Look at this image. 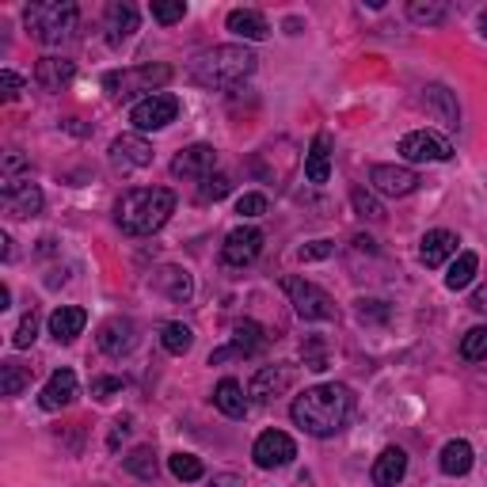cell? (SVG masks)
<instances>
[{"label":"cell","instance_id":"cell-39","mask_svg":"<svg viewBox=\"0 0 487 487\" xmlns=\"http://www.w3.org/2000/svg\"><path fill=\"white\" fill-rule=\"evenodd\" d=\"M187 15L183 0H153V20L156 23H179Z\"/></svg>","mask_w":487,"mask_h":487},{"label":"cell","instance_id":"cell-6","mask_svg":"<svg viewBox=\"0 0 487 487\" xmlns=\"http://www.w3.org/2000/svg\"><path fill=\"white\" fill-rule=\"evenodd\" d=\"M282 290L301 320H335V301H332V294H323L320 286L290 275V278H282Z\"/></svg>","mask_w":487,"mask_h":487},{"label":"cell","instance_id":"cell-40","mask_svg":"<svg viewBox=\"0 0 487 487\" xmlns=\"http://www.w3.org/2000/svg\"><path fill=\"white\" fill-rule=\"evenodd\" d=\"M301 358H304V366H309V370H328V347H323V339H309V342H304V347H301Z\"/></svg>","mask_w":487,"mask_h":487},{"label":"cell","instance_id":"cell-43","mask_svg":"<svg viewBox=\"0 0 487 487\" xmlns=\"http://www.w3.org/2000/svg\"><path fill=\"white\" fill-rule=\"evenodd\" d=\"M122 389H126L122 377H96V381H92V396H96V400H111V396L122 392Z\"/></svg>","mask_w":487,"mask_h":487},{"label":"cell","instance_id":"cell-16","mask_svg":"<svg viewBox=\"0 0 487 487\" xmlns=\"http://www.w3.org/2000/svg\"><path fill=\"white\" fill-rule=\"evenodd\" d=\"M290 385H294V370L290 366H263L256 377H251L248 396H256L259 404H267V400H275V396H282Z\"/></svg>","mask_w":487,"mask_h":487},{"label":"cell","instance_id":"cell-33","mask_svg":"<svg viewBox=\"0 0 487 487\" xmlns=\"http://www.w3.org/2000/svg\"><path fill=\"white\" fill-rule=\"evenodd\" d=\"M407 15L415 23H423V27H438L445 20V5H438V0H411Z\"/></svg>","mask_w":487,"mask_h":487},{"label":"cell","instance_id":"cell-30","mask_svg":"<svg viewBox=\"0 0 487 487\" xmlns=\"http://www.w3.org/2000/svg\"><path fill=\"white\" fill-rule=\"evenodd\" d=\"M27 385H31V366H23V362H5L0 366V392L5 396H23Z\"/></svg>","mask_w":487,"mask_h":487},{"label":"cell","instance_id":"cell-45","mask_svg":"<svg viewBox=\"0 0 487 487\" xmlns=\"http://www.w3.org/2000/svg\"><path fill=\"white\" fill-rule=\"evenodd\" d=\"M358 316L362 320H385L389 316V309H385V301H358Z\"/></svg>","mask_w":487,"mask_h":487},{"label":"cell","instance_id":"cell-18","mask_svg":"<svg viewBox=\"0 0 487 487\" xmlns=\"http://www.w3.org/2000/svg\"><path fill=\"white\" fill-rule=\"evenodd\" d=\"M77 400V373L73 370H58L46 381V389H42V396H39V404L46 407V411H61V407H69Z\"/></svg>","mask_w":487,"mask_h":487},{"label":"cell","instance_id":"cell-50","mask_svg":"<svg viewBox=\"0 0 487 487\" xmlns=\"http://www.w3.org/2000/svg\"><path fill=\"white\" fill-rule=\"evenodd\" d=\"M468 304H473L476 313H487V286H480V290L473 294V301H468Z\"/></svg>","mask_w":487,"mask_h":487},{"label":"cell","instance_id":"cell-47","mask_svg":"<svg viewBox=\"0 0 487 487\" xmlns=\"http://www.w3.org/2000/svg\"><path fill=\"white\" fill-rule=\"evenodd\" d=\"M126 435H130V419H118V423L111 426V438H107V445H111V449H118Z\"/></svg>","mask_w":487,"mask_h":487},{"label":"cell","instance_id":"cell-46","mask_svg":"<svg viewBox=\"0 0 487 487\" xmlns=\"http://www.w3.org/2000/svg\"><path fill=\"white\" fill-rule=\"evenodd\" d=\"M0 88H5V99H15L23 92V80L12 73V69H5V73H0Z\"/></svg>","mask_w":487,"mask_h":487},{"label":"cell","instance_id":"cell-32","mask_svg":"<svg viewBox=\"0 0 487 487\" xmlns=\"http://www.w3.org/2000/svg\"><path fill=\"white\" fill-rule=\"evenodd\" d=\"M160 342H164L168 354H187L194 342V332L187 323H164V328H160Z\"/></svg>","mask_w":487,"mask_h":487},{"label":"cell","instance_id":"cell-23","mask_svg":"<svg viewBox=\"0 0 487 487\" xmlns=\"http://www.w3.org/2000/svg\"><path fill=\"white\" fill-rule=\"evenodd\" d=\"M229 31L237 34V39L263 42L270 34V23H267V15L256 12V8H237V12H229Z\"/></svg>","mask_w":487,"mask_h":487},{"label":"cell","instance_id":"cell-21","mask_svg":"<svg viewBox=\"0 0 487 487\" xmlns=\"http://www.w3.org/2000/svg\"><path fill=\"white\" fill-rule=\"evenodd\" d=\"M457 237L449 229H435V232H426L423 244H419V259L423 267H442L445 259H454L457 256Z\"/></svg>","mask_w":487,"mask_h":487},{"label":"cell","instance_id":"cell-36","mask_svg":"<svg viewBox=\"0 0 487 487\" xmlns=\"http://www.w3.org/2000/svg\"><path fill=\"white\" fill-rule=\"evenodd\" d=\"M461 354L468 362H487V328H473L461 339Z\"/></svg>","mask_w":487,"mask_h":487},{"label":"cell","instance_id":"cell-1","mask_svg":"<svg viewBox=\"0 0 487 487\" xmlns=\"http://www.w3.org/2000/svg\"><path fill=\"white\" fill-rule=\"evenodd\" d=\"M354 411V392L347 385H316L294 400V423L313 438H332L347 426Z\"/></svg>","mask_w":487,"mask_h":487},{"label":"cell","instance_id":"cell-10","mask_svg":"<svg viewBox=\"0 0 487 487\" xmlns=\"http://www.w3.org/2000/svg\"><path fill=\"white\" fill-rule=\"evenodd\" d=\"M111 168L115 172H137V168H149L153 164V145L145 137H137V134H122L111 141Z\"/></svg>","mask_w":487,"mask_h":487},{"label":"cell","instance_id":"cell-51","mask_svg":"<svg viewBox=\"0 0 487 487\" xmlns=\"http://www.w3.org/2000/svg\"><path fill=\"white\" fill-rule=\"evenodd\" d=\"M0 244H5V248H0V256L12 259V240H8V232H0Z\"/></svg>","mask_w":487,"mask_h":487},{"label":"cell","instance_id":"cell-48","mask_svg":"<svg viewBox=\"0 0 487 487\" xmlns=\"http://www.w3.org/2000/svg\"><path fill=\"white\" fill-rule=\"evenodd\" d=\"M20 168H27V156H20V153H8V156H5V175L20 172Z\"/></svg>","mask_w":487,"mask_h":487},{"label":"cell","instance_id":"cell-7","mask_svg":"<svg viewBox=\"0 0 487 487\" xmlns=\"http://www.w3.org/2000/svg\"><path fill=\"white\" fill-rule=\"evenodd\" d=\"M400 156L411 160V164H442V160L454 156V145L430 130H411L400 141Z\"/></svg>","mask_w":487,"mask_h":487},{"label":"cell","instance_id":"cell-31","mask_svg":"<svg viewBox=\"0 0 487 487\" xmlns=\"http://www.w3.org/2000/svg\"><path fill=\"white\" fill-rule=\"evenodd\" d=\"M476 267H480L476 251H461V256H457V263L449 267V275H445V286H449V290H464V286L476 278Z\"/></svg>","mask_w":487,"mask_h":487},{"label":"cell","instance_id":"cell-22","mask_svg":"<svg viewBox=\"0 0 487 487\" xmlns=\"http://www.w3.org/2000/svg\"><path fill=\"white\" fill-rule=\"evenodd\" d=\"M73 77H77V65L69 58H42L34 65V80H39V88H46V92H61Z\"/></svg>","mask_w":487,"mask_h":487},{"label":"cell","instance_id":"cell-26","mask_svg":"<svg viewBox=\"0 0 487 487\" xmlns=\"http://www.w3.org/2000/svg\"><path fill=\"white\" fill-rule=\"evenodd\" d=\"M84 323H88L84 309H77V304H61V309L50 316V335L58 342H73L84 332Z\"/></svg>","mask_w":487,"mask_h":487},{"label":"cell","instance_id":"cell-13","mask_svg":"<svg viewBox=\"0 0 487 487\" xmlns=\"http://www.w3.org/2000/svg\"><path fill=\"white\" fill-rule=\"evenodd\" d=\"M218 168V149L213 145H187L172 160V175L179 179H210Z\"/></svg>","mask_w":487,"mask_h":487},{"label":"cell","instance_id":"cell-27","mask_svg":"<svg viewBox=\"0 0 487 487\" xmlns=\"http://www.w3.org/2000/svg\"><path fill=\"white\" fill-rule=\"evenodd\" d=\"M213 407H218L221 415H229V419H244V415H248V396H244L240 381L225 377V381L213 389Z\"/></svg>","mask_w":487,"mask_h":487},{"label":"cell","instance_id":"cell-2","mask_svg":"<svg viewBox=\"0 0 487 487\" xmlns=\"http://www.w3.org/2000/svg\"><path fill=\"white\" fill-rule=\"evenodd\" d=\"M172 210H175V194L168 187H137L118 198L115 221L126 237H153L172 218Z\"/></svg>","mask_w":487,"mask_h":487},{"label":"cell","instance_id":"cell-34","mask_svg":"<svg viewBox=\"0 0 487 487\" xmlns=\"http://www.w3.org/2000/svg\"><path fill=\"white\" fill-rule=\"evenodd\" d=\"M126 468L137 476V480H156V454L153 445H137L130 457H126Z\"/></svg>","mask_w":487,"mask_h":487},{"label":"cell","instance_id":"cell-9","mask_svg":"<svg viewBox=\"0 0 487 487\" xmlns=\"http://www.w3.org/2000/svg\"><path fill=\"white\" fill-rule=\"evenodd\" d=\"M0 206H5L8 218H34L42 210V191L31 179H8L0 187Z\"/></svg>","mask_w":487,"mask_h":487},{"label":"cell","instance_id":"cell-37","mask_svg":"<svg viewBox=\"0 0 487 487\" xmlns=\"http://www.w3.org/2000/svg\"><path fill=\"white\" fill-rule=\"evenodd\" d=\"M351 202H354V210H358V218H370V221H381L385 218V210H381V202L366 191V187H354L351 191Z\"/></svg>","mask_w":487,"mask_h":487},{"label":"cell","instance_id":"cell-17","mask_svg":"<svg viewBox=\"0 0 487 487\" xmlns=\"http://www.w3.org/2000/svg\"><path fill=\"white\" fill-rule=\"evenodd\" d=\"M103 31H107V42H111V46H122V42L137 31V8L130 5V0H115V5H107Z\"/></svg>","mask_w":487,"mask_h":487},{"label":"cell","instance_id":"cell-53","mask_svg":"<svg viewBox=\"0 0 487 487\" xmlns=\"http://www.w3.org/2000/svg\"><path fill=\"white\" fill-rule=\"evenodd\" d=\"M480 34H483V39H487V8L480 12Z\"/></svg>","mask_w":487,"mask_h":487},{"label":"cell","instance_id":"cell-25","mask_svg":"<svg viewBox=\"0 0 487 487\" xmlns=\"http://www.w3.org/2000/svg\"><path fill=\"white\" fill-rule=\"evenodd\" d=\"M423 107H426V115H435V118L445 122V126H457V122H461V107H457L454 92H445L442 84L423 88Z\"/></svg>","mask_w":487,"mask_h":487},{"label":"cell","instance_id":"cell-29","mask_svg":"<svg viewBox=\"0 0 487 487\" xmlns=\"http://www.w3.org/2000/svg\"><path fill=\"white\" fill-rule=\"evenodd\" d=\"M267 332L259 328L256 320H240L237 328H232V347L240 351V358H248V354H259L263 347H267Z\"/></svg>","mask_w":487,"mask_h":487},{"label":"cell","instance_id":"cell-12","mask_svg":"<svg viewBox=\"0 0 487 487\" xmlns=\"http://www.w3.org/2000/svg\"><path fill=\"white\" fill-rule=\"evenodd\" d=\"M259 251H263V232L240 225V229H232L225 237L221 259H225V267H248V263H256Z\"/></svg>","mask_w":487,"mask_h":487},{"label":"cell","instance_id":"cell-49","mask_svg":"<svg viewBox=\"0 0 487 487\" xmlns=\"http://www.w3.org/2000/svg\"><path fill=\"white\" fill-rule=\"evenodd\" d=\"M210 487H244V483H240V476L221 473V476H213V480H210Z\"/></svg>","mask_w":487,"mask_h":487},{"label":"cell","instance_id":"cell-28","mask_svg":"<svg viewBox=\"0 0 487 487\" xmlns=\"http://www.w3.org/2000/svg\"><path fill=\"white\" fill-rule=\"evenodd\" d=\"M438 464H442V473H445V476H464L468 468H473V445H468L464 438L445 442V445H442Z\"/></svg>","mask_w":487,"mask_h":487},{"label":"cell","instance_id":"cell-14","mask_svg":"<svg viewBox=\"0 0 487 487\" xmlns=\"http://www.w3.org/2000/svg\"><path fill=\"white\" fill-rule=\"evenodd\" d=\"M370 183L377 194H389V198H404L419 187V175L411 168H396V164H373L370 172Z\"/></svg>","mask_w":487,"mask_h":487},{"label":"cell","instance_id":"cell-24","mask_svg":"<svg viewBox=\"0 0 487 487\" xmlns=\"http://www.w3.org/2000/svg\"><path fill=\"white\" fill-rule=\"evenodd\" d=\"M404 473H407V454L400 445H389L385 454L373 461V483L377 487H396L404 480Z\"/></svg>","mask_w":487,"mask_h":487},{"label":"cell","instance_id":"cell-35","mask_svg":"<svg viewBox=\"0 0 487 487\" xmlns=\"http://www.w3.org/2000/svg\"><path fill=\"white\" fill-rule=\"evenodd\" d=\"M168 468H172V476L175 480H202V473H206V468H202V461H198L194 454H175V457H168Z\"/></svg>","mask_w":487,"mask_h":487},{"label":"cell","instance_id":"cell-52","mask_svg":"<svg viewBox=\"0 0 487 487\" xmlns=\"http://www.w3.org/2000/svg\"><path fill=\"white\" fill-rule=\"evenodd\" d=\"M8 301H12V290L8 286H0V309H8Z\"/></svg>","mask_w":487,"mask_h":487},{"label":"cell","instance_id":"cell-3","mask_svg":"<svg viewBox=\"0 0 487 487\" xmlns=\"http://www.w3.org/2000/svg\"><path fill=\"white\" fill-rule=\"evenodd\" d=\"M256 53L248 46H213V50H202L198 58L191 61V80L202 84V88H213V92H221V88H232L248 80L256 73Z\"/></svg>","mask_w":487,"mask_h":487},{"label":"cell","instance_id":"cell-44","mask_svg":"<svg viewBox=\"0 0 487 487\" xmlns=\"http://www.w3.org/2000/svg\"><path fill=\"white\" fill-rule=\"evenodd\" d=\"M332 251H335V244H332V240H313V244H304V248L297 251V256H301L304 263H313V259H328Z\"/></svg>","mask_w":487,"mask_h":487},{"label":"cell","instance_id":"cell-38","mask_svg":"<svg viewBox=\"0 0 487 487\" xmlns=\"http://www.w3.org/2000/svg\"><path fill=\"white\" fill-rule=\"evenodd\" d=\"M229 191H232V179L221 175V172H213L210 179H202V187H198V198H202V202H221Z\"/></svg>","mask_w":487,"mask_h":487},{"label":"cell","instance_id":"cell-5","mask_svg":"<svg viewBox=\"0 0 487 487\" xmlns=\"http://www.w3.org/2000/svg\"><path fill=\"white\" fill-rule=\"evenodd\" d=\"M172 80V69L168 65H134V69H118V73H107L103 77V88L111 99H134L141 92L156 96L153 88L168 84Z\"/></svg>","mask_w":487,"mask_h":487},{"label":"cell","instance_id":"cell-41","mask_svg":"<svg viewBox=\"0 0 487 487\" xmlns=\"http://www.w3.org/2000/svg\"><path fill=\"white\" fill-rule=\"evenodd\" d=\"M34 339H39V316H34V309H31V313L20 320V328H15L12 342H15V347H20V351H27Z\"/></svg>","mask_w":487,"mask_h":487},{"label":"cell","instance_id":"cell-11","mask_svg":"<svg viewBox=\"0 0 487 487\" xmlns=\"http://www.w3.org/2000/svg\"><path fill=\"white\" fill-rule=\"evenodd\" d=\"M251 457H256L259 468H282L297 457V445L286 430H263L256 445H251Z\"/></svg>","mask_w":487,"mask_h":487},{"label":"cell","instance_id":"cell-8","mask_svg":"<svg viewBox=\"0 0 487 487\" xmlns=\"http://www.w3.org/2000/svg\"><path fill=\"white\" fill-rule=\"evenodd\" d=\"M179 115V99L172 92H156V96H145L134 111H130V122L137 130H164L168 122H175Z\"/></svg>","mask_w":487,"mask_h":487},{"label":"cell","instance_id":"cell-15","mask_svg":"<svg viewBox=\"0 0 487 487\" xmlns=\"http://www.w3.org/2000/svg\"><path fill=\"white\" fill-rule=\"evenodd\" d=\"M134 342H137V328H134V320H126V316H111L99 328V351L111 354V358L130 354Z\"/></svg>","mask_w":487,"mask_h":487},{"label":"cell","instance_id":"cell-42","mask_svg":"<svg viewBox=\"0 0 487 487\" xmlns=\"http://www.w3.org/2000/svg\"><path fill=\"white\" fill-rule=\"evenodd\" d=\"M237 213H240V218H263V213H267V198L263 194H240Z\"/></svg>","mask_w":487,"mask_h":487},{"label":"cell","instance_id":"cell-20","mask_svg":"<svg viewBox=\"0 0 487 487\" xmlns=\"http://www.w3.org/2000/svg\"><path fill=\"white\" fill-rule=\"evenodd\" d=\"M153 290L164 294L168 301H191L194 294V278L187 275L183 267H160L153 275Z\"/></svg>","mask_w":487,"mask_h":487},{"label":"cell","instance_id":"cell-4","mask_svg":"<svg viewBox=\"0 0 487 487\" xmlns=\"http://www.w3.org/2000/svg\"><path fill=\"white\" fill-rule=\"evenodd\" d=\"M77 20H80V12H77V5H31L27 12H23V23H27V31L39 39L42 46H61V42H69L77 34Z\"/></svg>","mask_w":487,"mask_h":487},{"label":"cell","instance_id":"cell-19","mask_svg":"<svg viewBox=\"0 0 487 487\" xmlns=\"http://www.w3.org/2000/svg\"><path fill=\"white\" fill-rule=\"evenodd\" d=\"M304 179L316 183V187L332 179V134H316L313 137L309 156H304Z\"/></svg>","mask_w":487,"mask_h":487}]
</instances>
